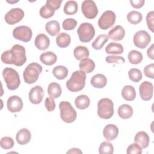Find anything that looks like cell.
<instances>
[{
  "label": "cell",
  "instance_id": "4316f807",
  "mask_svg": "<svg viewBox=\"0 0 154 154\" xmlns=\"http://www.w3.org/2000/svg\"><path fill=\"white\" fill-rule=\"evenodd\" d=\"M47 92L50 97L56 99L59 97L61 94V87L59 84L53 82L49 84L47 88Z\"/></svg>",
  "mask_w": 154,
  "mask_h": 154
},
{
  "label": "cell",
  "instance_id": "4fadbf2b",
  "mask_svg": "<svg viewBox=\"0 0 154 154\" xmlns=\"http://www.w3.org/2000/svg\"><path fill=\"white\" fill-rule=\"evenodd\" d=\"M24 11L19 8H14L10 10L4 17L6 23L10 25H14L19 22L24 17Z\"/></svg>",
  "mask_w": 154,
  "mask_h": 154
},
{
  "label": "cell",
  "instance_id": "2e32d148",
  "mask_svg": "<svg viewBox=\"0 0 154 154\" xmlns=\"http://www.w3.org/2000/svg\"><path fill=\"white\" fill-rule=\"evenodd\" d=\"M44 96V91L40 85H35L32 87L29 93L28 97L31 103L33 104H38L41 103Z\"/></svg>",
  "mask_w": 154,
  "mask_h": 154
},
{
  "label": "cell",
  "instance_id": "484cf974",
  "mask_svg": "<svg viewBox=\"0 0 154 154\" xmlns=\"http://www.w3.org/2000/svg\"><path fill=\"white\" fill-rule=\"evenodd\" d=\"M46 32L51 36L57 35L60 31V26L58 21L53 20L48 22L45 25Z\"/></svg>",
  "mask_w": 154,
  "mask_h": 154
},
{
  "label": "cell",
  "instance_id": "5b68a950",
  "mask_svg": "<svg viewBox=\"0 0 154 154\" xmlns=\"http://www.w3.org/2000/svg\"><path fill=\"white\" fill-rule=\"evenodd\" d=\"M114 114V103L109 98L100 99L97 103V115L103 119H109Z\"/></svg>",
  "mask_w": 154,
  "mask_h": 154
},
{
  "label": "cell",
  "instance_id": "f907efd6",
  "mask_svg": "<svg viewBox=\"0 0 154 154\" xmlns=\"http://www.w3.org/2000/svg\"><path fill=\"white\" fill-rule=\"evenodd\" d=\"M7 2L11 4V3H16V2H18V1H7Z\"/></svg>",
  "mask_w": 154,
  "mask_h": 154
},
{
  "label": "cell",
  "instance_id": "f35d334b",
  "mask_svg": "<svg viewBox=\"0 0 154 154\" xmlns=\"http://www.w3.org/2000/svg\"><path fill=\"white\" fill-rule=\"evenodd\" d=\"M128 76L129 78L132 81L135 82H139L143 78L141 70L136 68H132L130 69L128 72Z\"/></svg>",
  "mask_w": 154,
  "mask_h": 154
},
{
  "label": "cell",
  "instance_id": "44dd1931",
  "mask_svg": "<svg viewBox=\"0 0 154 154\" xmlns=\"http://www.w3.org/2000/svg\"><path fill=\"white\" fill-rule=\"evenodd\" d=\"M134 142L138 144L142 149H146L148 147L150 142L149 135L144 131L138 132L134 137Z\"/></svg>",
  "mask_w": 154,
  "mask_h": 154
},
{
  "label": "cell",
  "instance_id": "60d3db41",
  "mask_svg": "<svg viewBox=\"0 0 154 154\" xmlns=\"http://www.w3.org/2000/svg\"><path fill=\"white\" fill-rule=\"evenodd\" d=\"M77 25V21L73 18H68L65 19L62 23L63 28L66 31L73 29Z\"/></svg>",
  "mask_w": 154,
  "mask_h": 154
},
{
  "label": "cell",
  "instance_id": "8d00e7d4",
  "mask_svg": "<svg viewBox=\"0 0 154 154\" xmlns=\"http://www.w3.org/2000/svg\"><path fill=\"white\" fill-rule=\"evenodd\" d=\"M108 41V37L105 34L99 35L92 43V48L96 50H99L102 48L103 45Z\"/></svg>",
  "mask_w": 154,
  "mask_h": 154
},
{
  "label": "cell",
  "instance_id": "ac0fdd59",
  "mask_svg": "<svg viewBox=\"0 0 154 154\" xmlns=\"http://www.w3.org/2000/svg\"><path fill=\"white\" fill-rule=\"evenodd\" d=\"M125 35V31L120 25H117L112 28L109 32L108 37L114 41L122 40Z\"/></svg>",
  "mask_w": 154,
  "mask_h": 154
},
{
  "label": "cell",
  "instance_id": "d6986e66",
  "mask_svg": "<svg viewBox=\"0 0 154 154\" xmlns=\"http://www.w3.org/2000/svg\"><path fill=\"white\" fill-rule=\"evenodd\" d=\"M34 45L35 47L41 51L45 50L49 46L50 40L49 37L45 34H38L34 41Z\"/></svg>",
  "mask_w": 154,
  "mask_h": 154
},
{
  "label": "cell",
  "instance_id": "52a82bcc",
  "mask_svg": "<svg viewBox=\"0 0 154 154\" xmlns=\"http://www.w3.org/2000/svg\"><path fill=\"white\" fill-rule=\"evenodd\" d=\"M79 40L83 43L90 42L95 35V29L92 24L88 22L81 23L77 29Z\"/></svg>",
  "mask_w": 154,
  "mask_h": 154
},
{
  "label": "cell",
  "instance_id": "7a4b0ae2",
  "mask_svg": "<svg viewBox=\"0 0 154 154\" xmlns=\"http://www.w3.org/2000/svg\"><path fill=\"white\" fill-rule=\"evenodd\" d=\"M86 75L82 70L75 71L70 78L66 82L67 88L72 92H78L82 90L85 85Z\"/></svg>",
  "mask_w": 154,
  "mask_h": 154
},
{
  "label": "cell",
  "instance_id": "5bb4252c",
  "mask_svg": "<svg viewBox=\"0 0 154 154\" xmlns=\"http://www.w3.org/2000/svg\"><path fill=\"white\" fill-rule=\"evenodd\" d=\"M139 93L141 98L144 101L150 100L153 96V86L149 81L143 82L139 87Z\"/></svg>",
  "mask_w": 154,
  "mask_h": 154
},
{
  "label": "cell",
  "instance_id": "b9f144b4",
  "mask_svg": "<svg viewBox=\"0 0 154 154\" xmlns=\"http://www.w3.org/2000/svg\"><path fill=\"white\" fill-rule=\"evenodd\" d=\"M127 154H141L142 153V147L137 143H134L131 144H130L126 150Z\"/></svg>",
  "mask_w": 154,
  "mask_h": 154
},
{
  "label": "cell",
  "instance_id": "ba28073f",
  "mask_svg": "<svg viewBox=\"0 0 154 154\" xmlns=\"http://www.w3.org/2000/svg\"><path fill=\"white\" fill-rule=\"evenodd\" d=\"M62 2L61 0H48L45 5L40 9V16L44 19H48L54 16L55 11L58 10Z\"/></svg>",
  "mask_w": 154,
  "mask_h": 154
},
{
  "label": "cell",
  "instance_id": "cb8c5ba5",
  "mask_svg": "<svg viewBox=\"0 0 154 154\" xmlns=\"http://www.w3.org/2000/svg\"><path fill=\"white\" fill-rule=\"evenodd\" d=\"M122 96L127 101H132L136 97L135 88L132 85H125L122 90Z\"/></svg>",
  "mask_w": 154,
  "mask_h": 154
},
{
  "label": "cell",
  "instance_id": "ab89813d",
  "mask_svg": "<svg viewBox=\"0 0 154 154\" xmlns=\"http://www.w3.org/2000/svg\"><path fill=\"white\" fill-rule=\"evenodd\" d=\"M14 144V140L10 137H4L1 138L0 145L1 147L5 150L11 149Z\"/></svg>",
  "mask_w": 154,
  "mask_h": 154
},
{
  "label": "cell",
  "instance_id": "83f0119b",
  "mask_svg": "<svg viewBox=\"0 0 154 154\" xmlns=\"http://www.w3.org/2000/svg\"><path fill=\"white\" fill-rule=\"evenodd\" d=\"M71 42L70 35L66 32H61L58 35L56 38V43L58 46L61 48H65L69 46Z\"/></svg>",
  "mask_w": 154,
  "mask_h": 154
},
{
  "label": "cell",
  "instance_id": "1f68e13d",
  "mask_svg": "<svg viewBox=\"0 0 154 154\" xmlns=\"http://www.w3.org/2000/svg\"><path fill=\"white\" fill-rule=\"evenodd\" d=\"M73 55L77 60L81 61L88 57L89 51L85 46H78L73 50Z\"/></svg>",
  "mask_w": 154,
  "mask_h": 154
},
{
  "label": "cell",
  "instance_id": "e575fe53",
  "mask_svg": "<svg viewBox=\"0 0 154 154\" xmlns=\"http://www.w3.org/2000/svg\"><path fill=\"white\" fill-rule=\"evenodd\" d=\"M128 58L129 61L132 64H138L140 63L143 58L142 54L137 50L131 51L128 54Z\"/></svg>",
  "mask_w": 154,
  "mask_h": 154
},
{
  "label": "cell",
  "instance_id": "8992f818",
  "mask_svg": "<svg viewBox=\"0 0 154 154\" xmlns=\"http://www.w3.org/2000/svg\"><path fill=\"white\" fill-rule=\"evenodd\" d=\"M60 117L61 120L67 123L73 122L77 116L76 112L71 103L67 101H62L59 104Z\"/></svg>",
  "mask_w": 154,
  "mask_h": 154
},
{
  "label": "cell",
  "instance_id": "74e56055",
  "mask_svg": "<svg viewBox=\"0 0 154 154\" xmlns=\"http://www.w3.org/2000/svg\"><path fill=\"white\" fill-rule=\"evenodd\" d=\"M99 152L100 154H112L114 152V147L109 141H103L99 146Z\"/></svg>",
  "mask_w": 154,
  "mask_h": 154
},
{
  "label": "cell",
  "instance_id": "7402d4cb",
  "mask_svg": "<svg viewBox=\"0 0 154 154\" xmlns=\"http://www.w3.org/2000/svg\"><path fill=\"white\" fill-rule=\"evenodd\" d=\"M40 60L42 63L46 66H52L56 63L57 57L53 52L47 51L42 53L40 55Z\"/></svg>",
  "mask_w": 154,
  "mask_h": 154
},
{
  "label": "cell",
  "instance_id": "ee69618b",
  "mask_svg": "<svg viewBox=\"0 0 154 154\" xmlns=\"http://www.w3.org/2000/svg\"><path fill=\"white\" fill-rule=\"evenodd\" d=\"M45 106L49 112L53 111L55 108V102L54 98L51 97H46L45 101Z\"/></svg>",
  "mask_w": 154,
  "mask_h": 154
},
{
  "label": "cell",
  "instance_id": "7c38bea8",
  "mask_svg": "<svg viewBox=\"0 0 154 154\" xmlns=\"http://www.w3.org/2000/svg\"><path fill=\"white\" fill-rule=\"evenodd\" d=\"M151 41L150 34L144 30L137 31L134 35L133 42L134 45L140 49L146 48Z\"/></svg>",
  "mask_w": 154,
  "mask_h": 154
},
{
  "label": "cell",
  "instance_id": "c3c4849f",
  "mask_svg": "<svg viewBox=\"0 0 154 154\" xmlns=\"http://www.w3.org/2000/svg\"><path fill=\"white\" fill-rule=\"evenodd\" d=\"M147 56L152 60H154L153 57V44H152L147 49Z\"/></svg>",
  "mask_w": 154,
  "mask_h": 154
},
{
  "label": "cell",
  "instance_id": "4dcf8cb0",
  "mask_svg": "<svg viewBox=\"0 0 154 154\" xmlns=\"http://www.w3.org/2000/svg\"><path fill=\"white\" fill-rule=\"evenodd\" d=\"M90 103V98L85 94H81L77 96L75 100V104L76 108L79 109H85L88 107Z\"/></svg>",
  "mask_w": 154,
  "mask_h": 154
},
{
  "label": "cell",
  "instance_id": "ffe728a7",
  "mask_svg": "<svg viewBox=\"0 0 154 154\" xmlns=\"http://www.w3.org/2000/svg\"><path fill=\"white\" fill-rule=\"evenodd\" d=\"M31 134L30 131L26 128L20 129L16 134V140L20 145H25L28 144L31 140Z\"/></svg>",
  "mask_w": 154,
  "mask_h": 154
},
{
  "label": "cell",
  "instance_id": "836d02e7",
  "mask_svg": "<svg viewBox=\"0 0 154 154\" xmlns=\"http://www.w3.org/2000/svg\"><path fill=\"white\" fill-rule=\"evenodd\" d=\"M78 3L75 1H68L66 2L63 11L67 15H73L78 11Z\"/></svg>",
  "mask_w": 154,
  "mask_h": 154
},
{
  "label": "cell",
  "instance_id": "8fae6325",
  "mask_svg": "<svg viewBox=\"0 0 154 154\" xmlns=\"http://www.w3.org/2000/svg\"><path fill=\"white\" fill-rule=\"evenodd\" d=\"M81 10L84 16L88 19L95 18L98 14L96 4L92 0L84 1L81 5Z\"/></svg>",
  "mask_w": 154,
  "mask_h": 154
},
{
  "label": "cell",
  "instance_id": "681fc988",
  "mask_svg": "<svg viewBox=\"0 0 154 154\" xmlns=\"http://www.w3.org/2000/svg\"><path fill=\"white\" fill-rule=\"evenodd\" d=\"M67 153H82V152L79 149L72 148L67 151Z\"/></svg>",
  "mask_w": 154,
  "mask_h": 154
},
{
  "label": "cell",
  "instance_id": "7dc6e473",
  "mask_svg": "<svg viewBox=\"0 0 154 154\" xmlns=\"http://www.w3.org/2000/svg\"><path fill=\"white\" fill-rule=\"evenodd\" d=\"M130 2L132 7L135 8H140L144 5L145 1L144 0H131Z\"/></svg>",
  "mask_w": 154,
  "mask_h": 154
},
{
  "label": "cell",
  "instance_id": "f6af8a7d",
  "mask_svg": "<svg viewBox=\"0 0 154 154\" xmlns=\"http://www.w3.org/2000/svg\"><path fill=\"white\" fill-rule=\"evenodd\" d=\"M144 75L149 78L153 79L154 78V64L151 63L147 65L144 69Z\"/></svg>",
  "mask_w": 154,
  "mask_h": 154
},
{
  "label": "cell",
  "instance_id": "f546056e",
  "mask_svg": "<svg viewBox=\"0 0 154 154\" xmlns=\"http://www.w3.org/2000/svg\"><path fill=\"white\" fill-rule=\"evenodd\" d=\"M123 46L117 43L111 42L105 48V52L108 54H122L123 52Z\"/></svg>",
  "mask_w": 154,
  "mask_h": 154
},
{
  "label": "cell",
  "instance_id": "d6a6232c",
  "mask_svg": "<svg viewBox=\"0 0 154 154\" xmlns=\"http://www.w3.org/2000/svg\"><path fill=\"white\" fill-rule=\"evenodd\" d=\"M54 76L58 79L62 80L65 79L68 75V69L63 66H57L52 70Z\"/></svg>",
  "mask_w": 154,
  "mask_h": 154
},
{
  "label": "cell",
  "instance_id": "e0dca14e",
  "mask_svg": "<svg viewBox=\"0 0 154 154\" xmlns=\"http://www.w3.org/2000/svg\"><path fill=\"white\" fill-rule=\"evenodd\" d=\"M119 134V129L115 125L108 124L106 125L103 130V135L105 138L108 141L114 140Z\"/></svg>",
  "mask_w": 154,
  "mask_h": 154
},
{
  "label": "cell",
  "instance_id": "9a60e30c",
  "mask_svg": "<svg viewBox=\"0 0 154 154\" xmlns=\"http://www.w3.org/2000/svg\"><path fill=\"white\" fill-rule=\"evenodd\" d=\"M7 106L11 112H17L23 108V101L18 96H11L7 101Z\"/></svg>",
  "mask_w": 154,
  "mask_h": 154
},
{
  "label": "cell",
  "instance_id": "277c9868",
  "mask_svg": "<svg viewBox=\"0 0 154 154\" xmlns=\"http://www.w3.org/2000/svg\"><path fill=\"white\" fill-rule=\"evenodd\" d=\"M42 70V66L38 63H31L29 64L23 73L24 81L29 84L35 82L38 80Z\"/></svg>",
  "mask_w": 154,
  "mask_h": 154
},
{
  "label": "cell",
  "instance_id": "d4e9b609",
  "mask_svg": "<svg viewBox=\"0 0 154 154\" xmlns=\"http://www.w3.org/2000/svg\"><path fill=\"white\" fill-rule=\"evenodd\" d=\"M79 67L81 70L83 71L85 73H90L94 69L95 63L91 59L87 58L80 61Z\"/></svg>",
  "mask_w": 154,
  "mask_h": 154
},
{
  "label": "cell",
  "instance_id": "6da1fadb",
  "mask_svg": "<svg viewBox=\"0 0 154 154\" xmlns=\"http://www.w3.org/2000/svg\"><path fill=\"white\" fill-rule=\"evenodd\" d=\"M1 59L4 64L22 66L26 61L25 49L20 45H14L10 50L2 54Z\"/></svg>",
  "mask_w": 154,
  "mask_h": 154
},
{
  "label": "cell",
  "instance_id": "d590c367",
  "mask_svg": "<svg viewBox=\"0 0 154 154\" xmlns=\"http://www.w3.org/2000/svg\"><path fill=\"white\" fill-rule=\"evenodd\" d=\"M143 19L142 14L137 11H131L127 14L128 21L134 25H137L141 22Z\"/></svg>",
  "mask_w": 154,
  "mask_h": 154
},
{
  "label": "cell",
  "instance_id": "30bf717a",
  "mask_svg": "<svg viewBox=\"0 0 154 154\" xmlns=\"http://www.w3.org/2000/svg\"><path fill=\"white\" fill-rule=\"evenodd\" d=\"M13 36L16 40L23 42H28L32 38V32L29 26L21 25L16 27L13 29Z\"/></svg>",
  "mask_w": 154,
  "mask_h": 154
},
{
  "label": "cell",
  "instance_id": "603a6c76",
  "mask_svg": "<svg viewBox=\"0 0 154 154\" xmlns=\"http://www.w3.org/2000/svg\"><path fill=\"white\" fill-rule=\"evenodd\" d=\"M90 82L93 87L97 88H102L106 85L107 79L104 75L98 73L94 75L91 78Z\"/></svg>",
  "mask_w": 154,
  "mask_h": 154
},
{
  "label": "cell",
  "instance_id": "bcb514c9",
  "mask_svg": "<svg viewBox=\"0 0 154 154\" xmlns=\"http://www.w3.org/2000/svg\"><path fill=\"white\" fill-rule=\"evenodd\" d=\"M153 20H154V12L151 11L149 12L146 15V22L148 28L152 31L153 32Z\"/></svg>",
  "mask_w": 154,
  "mask_h": 154
},
{
  "label": "cell",
  "instance_id": "7bdbcfd3",
  "mask_svg": "<svg viewBox=\"0 0 154 154\" xmlns=\"http://www.w3.org/2000/svg\"><path fill=\"white\" fill-rule=\"evenodd\" d=\"M105 61L108 63H116V64L124 63L125 62V58L123 57L117 56V55L107 56L105 58Z\"/></svg>",
  "mask_w": 154,
  "mask_h": 154
},
{
  "label": "cell",
  "instance_id": "9c48e42d",
  "mask_svg": "<svg viewBox=\"0 0 154 154\" xmlns=\"http://www.w3.org/2000/svg\"><path fill=\"white\" fill-rule=\"evenodd\" d=\"M116 16L114 12L111 10H106L104 11L98 20L99 27L103 30L112 27L115 23Z\"/></svg>",
  "mask_w": 154,
  "mask_h": 154
},
{
  "label": "cell",
  "instance_id": "3957f363",
  "mask_svg": "<svg viewBox=\"0 0 154 154\" xmlns=\"http://www.w3.org/2000/svg\"><path fill=\"white\" fill-rule=\"evenodd\" d=\"M2 76L8 90H15L19 87L20 84L19 75L14 69L5 67L2 71Z\"/></svg>",
  "mask_w": 154,
  "mask_h": 154
},
{
  "label": "cell",
  "instance_id": "f1b7e54d",
  "mask_svg": "<svg viewBox=\"0 0 154 154\" xmlns=\"http://www.w3.org/2000/svg\"><path fill=\"white\" fill-rule=\"evenodd\" d=\"M118 114L123 119H129L133 114V109L128 104H123L118 108Z\"/></svg>",
  "mask_w": 154,
  "mask_h": 154
}]
</instances>
